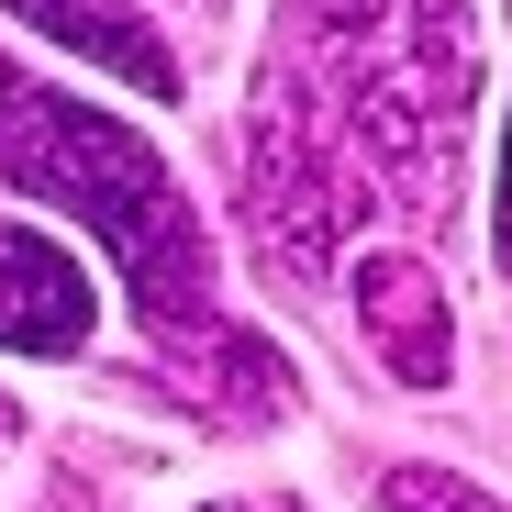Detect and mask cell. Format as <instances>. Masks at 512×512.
Returning a JSON list of instances; mask_svg holds the SVG:
<instances>
[{"instance_id":"cell-1","label":"cell","mask_w":512,"mask_h":512,"mask_svg":"<svg viewBox=\"0 0 512 512\" xmlns=\"http://www.w3.org/2000/svg\"><path fill=\"white\" fill-rule=\"evenodd\" d=\"M0 179L34 190V201H67L78 223H90L123 256V279H134V301H145L156 334H179V346H212V334H223L201 223H190L167 156L134 123L78 112V101H56V90H34V78L0 67Z\"/></svg>"},{"instance_id":"cell-2","label":"cell","mask_w":512,"mask_h":512,"mask_svg":"<svg viewBox=\"0 0 512 512\" xmlns=\"http://www.w3.org/2000/svg\"><path fill=\"white\" fill-rule=\"evenodd\" d=\"M334 134H357L379 167H435L446 123L468 112V45L457 0H301Z\"/></svg>"},{"instance_id":"cell-3","label":"cell","mask_w":512,"mask_h":512,"mask_svg":"<svg viewBox=\"0 0 512 512\" xmlns=\"http://www.w3.org/2000/svg\"><path fill=\"white\" fill-rule=\"evenodd\" d=\"M0 346L12 357H78L90 346V279H78V256L0 223Z\"/></svg>"},{"instance_id":"cell-4","label":"cell","mask_w":512,"mask_h":512,"mask_svg":"<svg viewBox=\"0 0 512 512\" xmlns=\"http://www.w3.org/2000/svg\"><path fill=\"white\" fill-rule=\"evenodd\" d=\"M357 323L401 390H446L457 368V334H446V301H435V268L412 256H357Z\"/></svg>"},{"instance_id":"cell-5","label":"cell","mask_w":512,"mask_h":512,"mask_svg":"<svg viewBox=\"0 0 512 512\" xmlns=\"http://www.w3.org/2000/svg\"><path fill=\"white\" fill-rule=\"evenodd\" d=\"M0 12L34 23V34L67 45V56L112 67L123 90H145V101H179V56H167V34L134 12V0H0Z\"/></svg>"},{"instance_id":"cell-6","label":"cell","mask_w":512,"mask_h":512,"mask_svg":"<svg viewBox=\"0 0 512 512\" xmlns=\"http://www.w3.org/2000/svg\"><path fill=\"white\" fill-rule=\"evenodd\" d=\"M379 512H501V501L468 490V479H446V468H390L379 479Z\"/></svg>"},{"instance_id":"cell-7","label":"cell","mask_w":512,"mask_h":512,"mask_svg":"<svg viewBox=\"0 0 512 512\" xmlns=\"http://www.w3.org/2000/svg\"><path fill=\"white\" fill-rule=\"evenodd\" d=\"M212 512H301V501H212Z\"/></svg>"},{"instance_id":"cell-8","label":"cell","mask_w":512,"mask_h":512,"mask_svg":"<svg viewBox=\"0 0 512 512\" xmlns=\"http://www.w3.org/2000/svg\"><path fill=\"white\" fill-rule=\"evenodd\" d=\"M0 435H12V401H0Z\"/></svg>"}]
</instances>
